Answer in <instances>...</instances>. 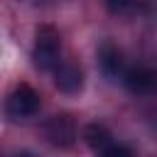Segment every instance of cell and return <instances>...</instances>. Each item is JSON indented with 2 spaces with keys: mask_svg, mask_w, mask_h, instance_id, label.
<instances>
[{
  "mask_svg": "<svg viewBox=\"0 0 157 157\" xmlns=\"http://www.w3.org/2000/svg\"><path fill=\"white\" fill-rule=\"evenodd\" d=\"M120 81L125 83V88L135 96H145L155 88V74L145 66H132V69H123Z\"/></svg>",
  "mask_w": 157,
  "mask_h": 157,
  "instance_id": "cell-4",
  "label": "cell"
},
{
  "mask_svg": "<svg viewBox=\"0 0 157 157\" xmlns=\"http://www.w3.org/2000/svg\"><path fill=\"white\" fill-rule=\"evenodd\" d=\"M103 155H105V157H132V150H130V147H123V145L110 142V145L103 150Z\"/></svg>",
  "mask_w": 157,
  "mask_h": 157,
  "instance_id": "cell-9",
  "label": "cell"
},
{
  "mask_svg": "<svg viewBox=\"0 0 157 157\" xmlns=\"http://www.w3.org/2000/svg\"><path fill=\"white\" fill-rule=\"evenodd\" d=\"M113 15H132L137 10V0H105Z\"/></svg>",
  "mask_w": 157,
  "mask_h": 157,
  "instance_id": "cell-8",
  "label": "cell"
},
{
  "mask_svg": "<svg viewBox=\"0 0 157 157\" xmlns=\"http://www.w3.org/2000/svg\"><path fill=\"white\" fill-rule=\"evenodd\" d=\"M44 135H47V142L54 145V147H69L74 145L76 140V123L71 115L61 113V115H54L47 125H44Z\"/></svg>",
  "mask_w": 157,
  "mask_h": 157,
  "instance_id": "cell-3",
  "label": "cell"
},
{
  "mask_svg": "<svg viewBox=\"0 0 157 157\" xmlns=\"http://www.w3.org/2000/svg\"><path fill=\"white\" fill-rule=\"evenodd\" d=\"M81 137H83V142H86L93 152H101V155H103V150L113 142L110 130H108L105 125H101V123H91V125H86L83 132H81Z\"/></svg>",
  "mask_w": 157,
  "mask_h": 157,
  "instance_id": "cell-7",
  "label": "cell"
},
{
  "mask_svg": "<svg viewBox=\"0 0 157 157\" xmlns=\"http://www.w3.org/2000/svg\"><path fill=\"white\" fill-rule=\"evenodd\" d=\"M54 69H56L54 71V86L61 93L74 96V93H78L83 88V74H81V69L76 64H56Z\"/></svg>",
  "mask_w": 157,
  "mask_h": 157,
  "instance_id": "cell-5",
  "label": "cell"
},
{
  "mask_svg": "<svg viewBox=\"0 0 157 157\" xmlns=\"http://www.w3.org/2000/svg\"><path fill=\"white\" fill-rule=\"evenodd\" d=\"M59 52H61L59 32L49 25H42L37 29V37H34V52H32L34 66L42 69V71H52L59 64Z\"/></svg>",
  "mask_w": 157,
  "mask_h": 157,
  "instance_id": "cell-1",
  "label": "cell"
},
{
  "mask_svg": "<svg viewBox=\"0 0 157 157\" xmlns=\"http://www.w3.org/2000/svg\"><path fill=\"white\" fill-rule=\"evenodd\" d=\"M42 101H39V93L27 86V83H20L5 101V113L12 118V120H27L32 115H37Z\"/></svg>",
  "mask_w": 157,
  "mask_h": 157,
  "instance_id": "cell-2",
  "label": "cell"
},
{
  "mask_svg": "<svg viewBox=\"0 0 157 157\" xmlns=\"http://www.w3.org/2000/svg\"><path fill=\"white\" fill-rule=\"evenodd\" d=\"M98 64H101V71L110 78H120L123 74V54L118 47H113L110 42L101 44L98 49Z\"/></svg>",
  "mask_w": 157,
  "mask_h": 157,
  "instance_id": "cell-6",
  "label": "cell"
}]
</instances>
